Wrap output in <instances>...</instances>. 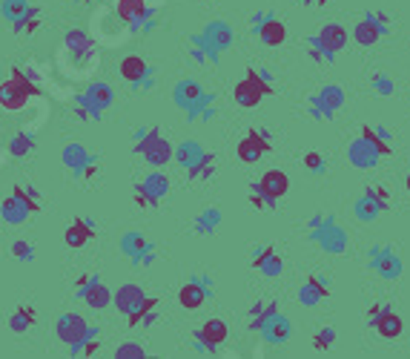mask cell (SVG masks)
<instances>
[{"mask_svg": "<svg viewBox=\"0 0 410 359\" xmlns=\"http://www.w3.org/2000/svg\"><path fill=\"white\" fill-rule=\"evenodd\" d=\"M361 139H364V141H368V144L376 150V155H387V153H390V144L379 136V132H376L373 126H361Z\"/></svg>", "mask_w": 410, "mask_h": 359, "instance_id": "obj_32", "label": "cell"}, {"mask_svg": "<svg viewBox=\"0 0 410 359\" xmlns=\"http://www.w3.org/2000/svg\"><path fill=\"white\" fill-rule=\"evenodd\" d=\"M315 43H318V47H322V52H325V55H336V52H342V49H344V43H347V29H344V26H339V23H327L322 32H318Z\"/></svg>", "mask_w": 410, "mask_h": 359, "instance_id": "obj_8", "label": "cell"}, {"mask_svg": "<svg viewBox=\"0 0 410 359\" xmlns=\"http://www.w3.org/2000/svg\"><path fill=\"white\" fill-rule=\"evenodd\" d=\"M250 313H253V317H250V328H253V331H261V328H264V325H267V322H270V319H272V317H276V313H279V307L272 305V302H270V305H261V302H255Z\"/></svg>", "mask_w": 410, "mask_h": 359, "instance_id": "obj_26", "label": "cell"}, {"mask_svg": "<svg viewBox=\"0 0 410 359\" xmlns=\"http://www.w3.org/2000/svg\"><path fill=\"white\" fill-rule=\"evenodd\" d=\"M61 161H64V167L66 170H72V172H80V167H86L89 161V153L80 147V144H69V147H64V155H61Z\"/></svg>", "mask_w": 410, "mask_h": 359, "instance_id": "obj_23", "label": "cell"}, {"mask_svg": "<svg viewBox=\"0 0 410 359\" xmlns=\"http://www.w3.org/2000/svg\"><path fill=\"white\" fill-rule=\"evenodd\" d=\"M385 35V29L373 20V18H364V20H358L356 23V29H353V40L356 43H361V47H373V43H379V37Z\"/></svg>", "mask_w": 410, "mask_h": 359, "instance_id": "obj_17", "label": "cell"}, {"mask_svg": "<svg viewBox=\"0 0 410 359\" xmlns=\"http://www.w3.org/2000/svg\"><path fill=\"white\" fill-rule=\"evenodd\" d=\"M258 37L267 47H282L287 40V26L279 20V18H267L264 23H258Z\"/></svg>", "mask_w": 410, "mask_h": 359, "instance_id": "obj_15", "label": "cell"}, {"mask_svg": "<svg viewBox=\"0 0 410 359\" xmlns=\"http://www.w3.org/2000/svg\"><path fill=\"white\" fill-rule=\"evenodd\" d=\"M379 210H385V207H382L373 196H364V201L358 204V216H361V218H376Z\"/></svg>", "mask_w": 410, "mask_h": 359, "instance_id": "obj_40", "label": "cell"}, {"mask_svg": "<svg viewBox=\"0 0 410 359\" xmlns=\"http://www.w3.org/2000/svg\"><path fill=\"white\" fill-rule=\"evenodd\" d=\"M80 296H83V302H86L89 307H95V310H104V307L112 305V290H109L98 276L89 279V285L80 290Z\"/></svg>", "mask_w": 410, "mask_h": 359, "instance_id": "obj_11", "label": "cell"}, {"mask_svg": "<svg viewBox=\"0 0 410 359\" xmlns=\"http://www.w3.org/2000/svg\"><path fill=\"white\" fill-rule=\"evenodd\" d=\"M118 18L126 23H141L150 18V4L147 0H118Z\"/></svg>", "mask_w": 410, "mask_h": 359, "instance_id": "obj_18", "label": "cell"}, {"mask_svg": "<svg viewBox=\"0 0 410 359\" xmlns=\"http://www.w3.org/2000/svg\"><path fill=\"white\" fill-rule=\"evenodd\" d=\"M330 290H327V285L318 279V276H310L307 282H304V288H301V293H299V299L304 302V305H315L318 299H325Z\"/></svg>", "mask_w": 410, "mask_h": 359, "instance_id": "obj_24", "label": "cell"}, {"mask_svg": "<svg viewBox=\"0 0 410 359\" xmlns=\"http://www.w3.org/2000/svg\"><path fill=\"white\" fill-rule=\"evenodd\" d=\"M382 310H385V305H370V310H368V322H370V325L379 319V313H382Z\"/></svg>", "mask_w": 410, "mask_h": 359, "instance_id": "obj_46", "label": "cell"}, {"mask_svg": "<svg viewBox=\"0 0 410 359\" xmlns=\"http://www.w3.org/2000/svg\"><path fill=\"white\" fill-rule=\"evenodd\" d=\"M144 356H147V351L141 345H132V342H126L115 351V359H144Z\"/></svg>", "mask_w": 410, "mask_h": 359, "instance_id": "obj_39", "label": "cell"}, {"mask_svg": "<svg viewBox=\"0 0 410 359\" xmlns=\"http://www.w3.org/2000/svg\"><path fill=\"white\" fill-rule=\"evenodd\" d=\"M318 104L325 107V112H333L342 104V93H339V89H325V93L318 95Z\"/></svg>", "mask_w": 410, "mask_h": 359, "instance_id": "obj_38", "label": "cell"}, {"mask_svg": "<svg viewBox=\"0 0 410 359\" xmlns=\"http://www.w3.org/2000/svg\"><path fill=\"white\" fill-rule=\"evenodd\" d=\"M404 187H407V193H410V172H407V178H404Z\"/></svg>", "mask_w": 410, "mask_h": 359, "instance_id": "obj_48", "label": "cell"}, {"mask_svg": "<svg viewBox=\"0 0 410 359\" xmlns=\"http://www.w3.org/2000/svg\"><path fill=\"white\" fill-rule=\"evenodd\" d=\"M236 153H239V158H241L244 164H255V161H261V158L270 153V141H267V136H264V132H258V129H250L247 136L239 141Z\"/></svg>", "mask_w": 410, "mask_h": 359, "instance_id": "obj_6", "label": "cell"}, {"mask_svg": "<svg viewBox=\"0 0 410 359\" xmlns=\"http://www.w3.org/2000/svg\"><path fill=\"white\" fill-rule=\"evenodd\" d=\"M253 267L261 273H267V276H279L284 264H282V256L276 253V247L267 245V247H261V253L253 256Z\"/></svg>", "mask_w": 410, "mask_h": 359, "instance_id": "obj_14", "label": "cell"}, {"mask_svg": "<svg viewBox=\"0 0 410 359\" xmlns=\"http://www.w3.org/2000/svg\"><path fill=\"white\" fill-rule=\"evenodd\" d=\"M135 204H138V207H155L158 201L150 196V190L144 184H135Z\"/></svg>", "mask_w": 410, "mask_h": 359, "instance_id": "obj_41", "label": "cell"}, {"mask_svg": "<svg viewBox=\"0 0 410 359\" xmlns=\"http://www.w3.org/2000/svg\"><path fill=\"white\" fill-rule=\"evenodd\" d=\"M250 204H253V207H258V210H264V207H272V204L267 201V196L258 190V184H253V190H250Z\"/></svg>", "mask_w": 410, "mask_h": 359, "instance_id": "obj_45", "label": "cell"}, {"mask_svg": "<svg viewBox=\"0 0 410 359\" xmlns=\"http://www.w3.org/2000/svg\"><path fill=\"white\" fill-rule=\"evenodd\" d=\"M304 167L313 170V172H322V170H325V158L318 155V153H307V155H304Z\"/></svg>", "mask_w": 410, "mask_h": 359, "instance_id": "obj_44", "label": "cell"}, {"mask_svg": "<svg viewBox=\"0 0 410 359\" xmlns=\"http://www.w3.org/2000/svg\"><path fill=\"white\" fill-rule=\"evenodd\" d=\"M190 178H195V182H201V178H210L215 172V155L212 153H204L193 167H187Z\"/></svg>", "mask_w": 410, "mask_h": 359, "instance_id": "obj_29", "label": "cell"}, {"mask_svg": "<svg viewBox=\"0 0 410 359\" xmlns=\"http://www.w3.org/2000/svg\"><path fill=\"white\" fill-rule=\"evenodd\" d=\"M112 302H115V307H118L121 313H132L135 307L144 302V290H141L138 285H121L118 293L112 296Z\"/></svg>", "mask_w": 410, "mask_h": 359, "instance_id": "obj_16", "label": "cell"}, {"mask_svg": "<svg viewBox=\"0 0 410 359\" xmlns=\"http://www.w3.org/2000/svg\"><path fill=\"white\" fill-rule=\"evenodd\" d=\"M373 328H376V334H379L382 339H399L402 331H404V322H402V317H399L396 310L385 307V310L379 313V319L373 322Z\"/></svg>", "mask_w": 410, "mask_h": 359, "instance_id": "obj_13", "label": "cell"}, {"mask_svg": "<svg viewBox=\"0 0 410 359\" xmlns=\"http://www.w3.org/2000/svg\"><path fill=\"white\" fill-rule=\"evenodd\" d=\"M201 155H204V153H198V150H195V144H184V150H181V155H178V158L184 161V167H193Z\"/></svg>", "mask_w": 410, "mask_h": 359, "instance_id": "obj_42", "label": "cell"}, {"mask_svg": "<svg viewBox=\"0 0 410 359\" xmlns=\"http://www.w3.org/2000/svg\"><path fill=\"white\" fill-rule=\"evenodd\" d=\"M155 307H158V299H155V296H144V302H141L138 307H135L132 313H126V325H129V328H138Z\"/></svg>", "mask_w": 410, "mask_h": 359, "instance_id": "obj_27", "label": "cell"}, {"mask_svg": "<svg viewBox=\"0 0 410 359\" xmlns=\"http://www.w3.org/2000/svg\"><path fill=\"white\" fill-rule=\"evenodd\" d=\"M272 93H276V89H272V83H267L264 75H258L255 69H247V75H244V78L236 83V89H233V98H236L239 107L253 110V107L261 104V98H267V95H272Z\"/></svg>", "mask_w": 410, "mask_h": 359, "instance_id": "obj_2", "label": "cell"}, {"mask_svg": "<svg viewBox=\"0 0 410 359\" xmlns=\"http://www.w3.org/2000/svg\"><path fill=\"white\" fill-rule=\"evenodd\" d=\"M198 342L207 348V351H218L224 342H227V336H230V334H227V325L221 322V319H207L201 328H198Z\"/></svg>", "mask_w": 410, "mask_h": 359, "instance_id": "obj_10", "label": "cell"}, {"mask_svg": "<svg viewBox=\"0 0 410 359\" xmlns=\"http://www.w3.org/2000/svg\"><path fill=\"white\" fill-rule=\"evenodd\" d=\"M75 115H78L80 121H95V118L101 115V110H95L92 104H89V101H86V98L80 95V98L75 101Z\"/></svg>", "mask_w": 410, "mask_h": 359, "instance_id": "obj_36", "label": "cell"}, {"mask_svg": "<svg viewBox=\"0 0 410 359\" xmlns=\"http://www.w3.org/2000/svg\"><path fill=\"white\" fill-rule=\"evenodd\" d=\"M210 37L218 43V47H227V43H230V32H227V26H221V23L210 29Z\"/></svg>", "mask_w": 410, "mask_h": 359, "instance_id": "obj_43", "label": "cell"}, {"mask_svg": "<svg viewBox=\"0 0 410 359\" xmlns=\"http://www.w3.org/2000/svg\"><path fill=\"white\" fill-rule=\"evenodd\" d=\"M89 104H92L95 110H107L109 104H112V89L107 86V83H101V81H95V83H89V89H86V95H83Z\"/></svg>", "mask_w": 410, "mask_h": 359, "instance_id": "obj_22", "label": "cell"}, {"mask_svg": "<svg viewBox=\"0 0 410 359\" xmlns=\"http://www.w3.org/2000/svg\"><path fill=\"white\" fill-rule=\"evenodd\" d=\"M118 69H121V78L129 81V83H141L147 78V72H150V66H147V61L141 55H126Z\"/></svg>", "mask_w": 410, "mask_h": 359, "instance_id": "obj_19", "label": "cell"}, {"mask_svg": "<svg viewBox=\"0 0 410 359\" xmlns=\"http://www.w3.org/2000/svg\"><path fill=\"white\" fill-rule=\"evenodd\" d=\"M64 49H66L75 61H83L86 66H98V49H95V40L89 37L83 29H72V32H66V37H64Z\"/></svg>", "mask_w": 410, "mask_h": 359, "instance_id": "obj_4", "label": "cell"}, {"mask_svg": "<svg viewBox=\"0 0 410 359\" xmlns=\"http://www.w3.org/2000/svg\"><path fill=\"white\" fill-rule=\"evenodd\" d=\"M333 342H336V331L333 328H318L315 336H313V348L315 351H327Z\"/></svg>", "mask_w": 410, "mask_h": 359, "instance_id": "obj_35", "label": "cell"}, {"mask_svg": "<svg viewBox=\"0 0 410 359\" xmlns=\"http://www.w3.org/2000/svg\"><path fill=\"white\" fill-rule=\"evenodd\" d=\"M29 216H35L32 207L20 196H15V193L9 199H4V204H0V218L9 221V224H26Z\"/></svg>", "mask_w": 410, "mask_h": 359, "instance_id": "obj_12", "label": "cell"}, {"mask_svg": "<svg viewBox=\"0 0 410 359\" xmlns=\"http://www.w3.org/2000/svg\"><path fill=\"white\" fill-rule=\"evenodd\" d=\"M35 322H37V310H35L32 305H18L15 313L9 317V328H12L15 334H26V331H32Z\"/></svg>", "mask_w": 410, "mask_h": 359, "instance_id": "obj_20", "label": "cell"}, {"mask_svg": "<svg viewBox=\"0 0 410 359\" xmlns=\"http://www.w3.org/2000/svg\"><path fill=\"white\" fill-rule=\"evenodd\" d=\"M12 256H15L18 261H32V259H35V247H32V242H26V239L12 242Z\"/></svg>", "mask_w": 410, "mask_h": 359, "instance_id": "obj_37", "label": "cell"}, {"mask_svg": "<svg viewBox=\"0 0 410 359\" xmlns=\"http://www.w3.org/2000/svg\"><path fill=\"white\" fill-rule=\"evenodd\" d=\"M89 334H95V331L89 328V322L80 317V313H64V317L58 319V325H55V336H58L69 351H75Z\"/></svg>", "mask_w": 410, "mask_h": 359, "instance_id": "obj_3", "label": "cell"}, {"mask_svg": "<svg viewBox=\"0 0 410 359\" xmlns=\"http://www.w3.org/2000/svg\"><path fill=\"white\" fill-rule=\"evenodd\" d=\"M89 279H92V276H80V279L75 282V288H78V293H80V290H83V288L89 285Z\"/></svg>", "mask_w": 410, "mask_h": 359, "instance_id": "obj_47", "label": "cell"}, {"mask_svg": "<svg viewBox=\"0 0 410 359\" xmlns=\"http://www.w3.org/2000/svg\"><path fill=\"white\" fill-rule=\"evenodd\" d=\"M29 6H32L29 0H4V4H0V12H4V18H6L9 23H18V20L26 18Z\"/></svg>", "mask_w": 410, "mask_h": 359, "instance_id": "obj_28", "label": "cell"}, {"mask_svg": "<svg viewBox=\"0 0 410 359\" xmlns=\"http://www.w3.org/2000/svg\"><path fill=\"white\" fill-rule=\"evenodd\" d=\"M32 150H35L32 132H18V136H12V141H9V155L12 158H26V155H32Z\"/></svg>", "mask_w": 410, "mask_h": 359, "instance_id": "obj_25", "label": "cell"}, {"mask_svg": "<svg viewBox=\"0 0 410 359\" xmlns=\"http://www.w3.org/2000/svg\"><path fill=\"white\" fill-rule=\"evenodd\" d=\"M258 190L267 196L270 204H276L279 199L287 196V190H290V178H287L284 170H267V172L261 175V182H258Z\"/></svg>", "mask_w": 410, "mask_h": 359, "instance_id": "obj_7", "label": "cell"}, {"mask_svg": "<svg viewBox=\"0 0 410 359\" xmlns=\"http://www.w3.org/2000/svg\"><path fill=\"white\" fill-rule=\"evenodd\" d=\"M138 153H144V158L152 164V167H164L169 158H172V147L167 139H161L158 129H150L147 136L138 141V147H135Z\"/></svg>", "mask_w": 410, "mask_h": 359, "instance_id": "obj_5", "label": "cell"}, {"mask_svg": "<svg viewBox=\"0 0 410 359\" xmlns=\"http://www.w3.org/2000/svg\"><path fill=\"white\" fill-rule=\"evenodd\" d=\"M40 95V86L23 72V69H12L9 78L0 83V107H4L6 112H20L26 110L29 98H37Z\"/></svg>", "mask_w": 410, "mask_h": 359, "instance_id": "obj_1", "label": "cell"}, {"mask_svg": "<svg viewBox=\"0 0 410 359\" xmlns=\"http://www.w3.org/2000/svg\"><path fill=\"white\" fill-rule=\"evenodd\" d=\"M144 187L150 190V196H152L155 201H161V199L167 196V178H164L161 172H152V175L147 178V182H144Z\"/></svg>", "mask_w": 410, "mask_h": 359, "instance_id": "obj_33", "label": "cell"}, {"mask_svg": "<svg viewBox=\"0 0 410 359\" xmlns=\"http://www.w3.org/2000/svg\"><path fill=\"white\" fill-rule=\"evenodd\" d=\"M204 299H207V290L198 282H187L184 288L178 290V302H181V307H187V310H198L204 305Z\"/></svg>", "mask_w": 410, "mask_h": 359, "instance_id": "obj_21", "label": "cell"}, {"mask_svg": "<svg viewBox=\"0 0 410 359\" xmlns=\"http://www.w3.org/2000/svg\"><path fill=\"white\" fill-rule=\"evenodd\" d=\"M307 4H310V0H307Z\"/></svg>", "mask_w": 410, "mask_h": 359, "instance_id": "obj_49", "label": "cell"}, {"mask_svg": "<svg viewBox=\"0 0 410 359\" xmlns=\"http://www.w3.org/2000/svg\"><path fill=\"white\" fill-rule=\"evenodd\" d=\"M95 233H98V230H95V224L89 221V218H83V216H80V218H75V221L69 224V228H66L64 242H66L69 247H75V250H78V247H83V245L92 242V239H95Z\"/></svg>", "mask_w": 410, "mask_h": 359, "instance_id": "obj_9", "label": "cell"}, {"mask_svg": "<svg viewBox=\"0 0 410 359\" xmlns=\"http://www.w3.org/2000/svg\"><path fill=\"white\" fill-rule=\"evenodd\" d=\"M37 26H40V9H37V6H29L26 18L18 20V23H12V29H15L18 35H35Z\"/></svg>", "mask_w": 410, "mask_h": 359, "instance_id": "obj_31", "label": "cell"}, {"mask_svg": "<svg viewBox=\"0 0 410 359\" xmlns=\"http://www.w3.org/2000/svg\"><path fill=\"white\" fill-rule=\"evenodd\" d=\"M261 331L267 334V339H270V342H284V339H287V334H290V325H287V322L279 317V313H276V317H272V319H270Z\"/></svg>", "mask_w": 410, "mask_h": 359, "instance_id": "obj_30", "label": "cell"}, {"mask_svg": "<svg viewBox=\"0 0 410 359\" xmlns=\"http://www.w3.org/2000/svg\"><path fill=\"white\" fill-rule=\"evenodd\" d=\"M147 250V242H144V236H138V233H129V236H123V253H129L132 259H141V253Z\"/></svg>", "mask_w": 410, "mask_h": 359, "instance_id": "obj_34", "label": "cell"}]
</instances>
